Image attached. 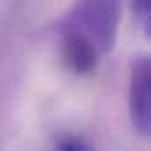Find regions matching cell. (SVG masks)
Instances as JSON below:
<instances>
[{"instance_id": "6da1fadb", "label": "cell", "mask_w": 151, "mask_h": 151, "mask_svg": "<svg viewBox=\"0 0 151 151\" xmlns=\"http://www.w3.org/2000/svg\"><path fill=\"white\" fill-rule=\"evenodd\" d=\"M119 25L118 2H79L60 23V51L65 67L77 76L91 74L114 47Z\"/></svg>"}, {"instance_id": "7a4b0ae2", "label": "cell", "mask_w": 151, "mask_h": 151, "mask_svg": "<svg viewBox=\"0 0 151 151\" xmlns=\"http://www.w3.org/2000/svg\"><path fill=\"white\" fill-rule=\"evenodd\" d=\"M128 111L134 128L150 135L151 125V63L148 56H137L130 65Z\"/></svg>"}, {"instance_id": "3957f363", "label": "cell", "mask_w": 151, "mask_h": 151, "mask_svg": "<svg viewBox=\"0 0 151 151\" xmlns=\"http://www.w3.org/2000/svg\"><path fill=\"white\" fill-rule=\"evenodd\" d=\"M56 151H93V148L79 135H63L56 141Z\"/></svg>"}, {"instance_id": "277c9868", "label": "cell", "mask_w": 151, "mask_h": 151, "mask_svg": "<svg viewBox=\"0 0 151 151\" xmlns=\"http://www.w3.org/2000/svg\"><path fill=\"white\" fill-rule=\"evenodd\" d=\"M132 7H134V12H135L137 19L141 21V25H142L144 32L148 34V32H150V12H151V4L148 2V0H139V2H135Z\"/></svg>"}]
</instances>
